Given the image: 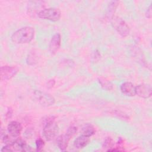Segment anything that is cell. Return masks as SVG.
Masks as SVG:
<instances>
[{
    "label": "cell",
    "mask_w": 152,
    "mask_h": 152,
    "mask_svg": "<svg viewBox=\"0 0 152 152\" xmlns=\"http://www.w3.org/2000/svg\"><path fill=\"white\" fill-rule=\"evenodd\" d=\"M90 141V137L81 134L78 136L74 142V146L77 149H81L85 147Z\"/></svg>",
    "instance_id": "13"
},
{
    "label": "cell",
    "mask_w": 152,
    "mask_h": 152,
    "mask_svg": "<svg viewBox=\"0 0 152 152\" xmlns=\"http://www.w3.org/2000/svg\"><path fill=\"white\" fill-rule=\"evenodd\" d=\"M114 145V141L110 137H107L103 142V147L104 148H108L107 151L113 148Z\"/></svg>",
    "instance_id": "17"
},
{
    "label": "cell",
    "mask_w": 152,
    "mask_h": 152,
    "mask_svg": "<svg viewBox=\"0 0 152 152\" xmlns=\"http://www.w3.org/2000/svg\"><path fill=\"white\" fill-rule=\"evenodd\" d=\"M36 146L37 151H41L45 146L44 141L41 138H37L36 140Z\"/></svg>",
    "instance_id": "18"
},
{
    "label": "cell",
    "mask_w": 152,
    "mask_h": 152,
    "mask_svg": "<svg viewBox=\"0 0 152 152\" xmlns=\"http://www.w3.org/2000/svg\"><path fill=\"white\" fill-rule=\"evenodd\" d=\"M7 129L11 137L15 138L19 136L23 129V127L20 122L14 121L10 122L8 124L7 126Z\"/></svg>",
    "instance_id": "9"
},
{
    "label": "cell",
    "mask_w": 152,
    "mask_h": 152,
    "mask_svg": "<svg viewBox=\"0 0 152 152\" xmlns=\"http://www.w3.org/2000/svg\"><path fill=\"white\" fill-rule=\"evenodd\" d=\"M17 69L12 66L4 65L1 67V80H8L13 78L17 73Z\"/></svg>",
    "instance_id": "7"
},
{
    "label": "cell",
    "mask_w": 152,
    "mask_h": 152,
    "mask_svg": "<svg viewBox=\"0 0 152 152\" xmlns=\"http://www.w3.org/2000/svg\"><path fill=\"white\" fill-rule=\"evenodd\" d=\"M110 21L113 27L122 37H126L129 34V27L122 18L117 16H113L110 18Z\"/></svg>",
    "instance_id": "3"
},
{
    "label": "cell",
    "mask_w": 152,
    "mask_h": 152,
    "mask_svg": "<svg viewBox=\"0 0 152 152\" xmlns=\"http://www.w3.org/2000/svg\"><path fill=\"white\" fill-rule=\"evenodd\" d=\"M61 37L59 33L55 34L51 38L49 43V51L52 54H55L59 50L61 46Z\"/></svg>",
    "instance_id": "10"
},
{
    "label": "cell",
    "mask_w": 152,
    "mask_h": 152,
    "mask_svg": "<svg viewBox=\"0 0 152 152\" xmlns=\"http://www.w3.org/2000/svg\"><path fill=\"white\" fill-rule=\"evenodd\" d=\"M38 17L42 19L48 20L52 21H56L61 18V11L56 8H48L40 11Z\"/></svg>",
    "instance_id": "5"
},
{
    "label": "cell",
    "mask_w": 152,
    "mask_h": 152,
    "mask_svg": "<svg viewBox=\"0 0 152 152\" xmlns=\"http://www.w3.org/2000/svg\"><path fill=\"white\" fill-rule=\"evenodd\" d=\"M112 113L115 115H116L118 117H119V118H122L123 119H128L129 118V117L126 115L124 114V113L120 112V111H118V110H113L112 112Z\"/></svg>",
    "instance_id": "19"
},
{
    "label": "cell",
    "mask_w": 152,
    "mask_h": 152,
    "mask_svg": "<svg viewBox=\"0 0 152 152\" xmlns=\"http://www.w3.org/2000/svg\"><path fill=\"white\" fill-rule=\"evenodd\" d=\"M33 96L35 100L43 106H52L55 102V98L52 95L39 90H36Z\"/></svg>",
    "instance_id": "6"
},
{
    "label": "cell",
    "mask_w": 152,
    "mask_h": 152,
    "mask_svg": "<svg viewBox=\"0 0 152 152\" xmlns=\"http://www.w3.org/2000/svg\"><path fill=\"white\" fill-rule=\"evenodd\" d=\"M118 2V1H112L109 5V8H108V13L107 15L110 17L112 18L113 16V12L115 11V9L117 7Z\"/></svg>",
    "instance_id": "16"
},
{
    "label": "cell",
    "mask_w": 152,
    "mask_h": 152,
    "mask_svg": "<svg viewBox=\"0 0 152 152\" xmlns=\"http://www.w3.org/2000/svg\"><path fill=\"white\" fill-rule=\"evenodd\" d=\"M96 132V129L94 126L90 124H85L81 129V134L87 137H91L94 135Z\"/></svg>",
    "instance_id": "14"
},
{
    "label": "cell",
    "mask_w": 152,
    "mask_h": 152,
    "mask_svg": "<svg viewBox=\"0 0 152 152\" xmlns=\"http://www.w3.org/2000/svg\"><path fill=\"white\" fill-rule=\"evenodd\" d=\"M99 81L103 88L106 90H110L111 89H112L113 84L109 80L103 78H100L99 79Z\"/></svg>",
    "instance_id": "15"
},
{
    "label": "cell",
    "mask_w": 152,
    "mask_h": 152,
    "mask_svg": "<svg viewBox=\"0 0 152 152\" xmlns=\"http://www.w3.org/2000/svg\"><path fill=\"white\" fill-rule=\"evenodd\" d=\"M12 113H13V110L12 109V108L11 107H9L6 112V114H5V118L7 119H10L12 116Z\"/></svg>",
    "instance_id": "21"
},
{
    "label": "cell",
    "mask_w": 152,
    "mask_h": 152,
    "mask_svg": "<svg viewBox=\"0 0 152 152\" xmlns=\"http://www.w3.org/2000/svg\"><path fill=\"white\" fill-rule=\"evenodd\" d=\"M71 137H71L69 135H68L66 133L65 134H63L58 137L57 139V144L61 150L62 151L66 150L68 145V142Z\"/></svg>",
    "instance_id": "12"
},
{
    "label": "cell",
    "mask_w": 152,
    "mask_h": 152,
    "mask_svg": "<svg viewBox=\"0 0 152 152\" xmlns=\"http://www.w3.org/2000/svg\"><path fill=\"white\" fill-rule=\"evenodd\" d=\"M59 132V126L55 119L49 121L45 123V126L43 129V134L45 138L48 141L53 140Z\"/></svg>",
    "instance_id": "2"
},
{
    "label": "cell",
    "mask_w": 152,
    "mask_h": 152,
    "mask_svg": "<svg viewBox=\"0 0 152 152\" xmlns=\"http://www.w3.org/2000/svg\"><path fill=\"white\" fill-rule=\"evenodd\" d=\"M77 127L74 126H71L68 128L66 133L68 134V135H69L71 137H72L77 132Z\"/></svg>",
    "instance_id": "20"
},
{
    "label": "cell",
    "mask_w": 152,
    "mask_h": 152,
    "mask_svg": "<svg viewBox=\"0 0 152 152\" xmlns=\"http://www.w3.org/2000/svg\"><path fill=\"white\" fill-rule=\"evenodd\" d=\"M151 5H150V6L147 8L146 12H145V15L147 18H150L151 17Z\"/></svg>",
    "instance_id": "22"
},
{
    "label": "cell",
    "mask_w": 152,
    "mask_h": 152,
    "mask_svg": "<svg viewBox=\"0 0 152 152\" xmlns=\"http://www.w3.org/2000/svg\"><path fill=\"white\" fill-rule=\"evenodd\" d=\"M121 91L126 96H134L135 95V86L130 82H125L121 85Z\"/></svg>",
    "instance_id": "11"
},
{
    "label": "cell",
    "mask_w": 152,
    "mask_h": 152,
    "mask_svg": "<svg viewBox=\"0 0 152 152\" xmlns=\"http://www.w3.org/2000/svg\"><path fill=\"white\" fill-rule=\"evenodd\" d=\"M55 80H50L48 81V83H47V87L48 88H50L52 87H53V86L55 85Z\"/></svg>",
    "instance_id": "23"
},
{
    "label": "cell",
    "mask_w": 152,
    "mask_h": 152,
    "mask_svg": "<svg viewBox=\"0 0 152 152\" xmlns=\"http://www.w3.org/2000/svg\"><path fill=\"white\" fill-rule=\"evenodd\" d=\"M30 147H28L26 141L22 138L15 139L11 144L5 145L1 150V151H30Z\"/></svg>",
    "instance_id": "4"
},
{
    "label": "cell",
    "mask_w": 152,
    "mask_h": 152,
    "mask_svg": "<svg viewBox=\"0 0 152 152\" xmlns=\"http://www.w3.org/2000/svg\"><path fill=\"white\" fill-rule=\"evenodd\" d=\"M34 30L31 27H24L15 31L11 36V41L17 44L30 43L33 39Z\"/></svg>",
    "instance_id": "1"
},
{
    "label": "cell",
    "mask_w": 152,
    "mask_h": 152,
    "mask_svg": "<svg viewBox=\"0 0 152 152\" xmlns=\"http://www.w3.org/2000/svg\"><path fill=\"white\" fill-rule=\"evenodd\" d=\"M152 89L149 84H141L135 86V94L140 97L147 99L151 96Z\"/></svg>",
    "instance_id": "8"
}]
</instances>
